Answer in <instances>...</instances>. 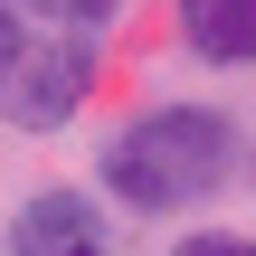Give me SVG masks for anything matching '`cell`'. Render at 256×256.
<instances>
[{"instance_id":"obj_7","label":"cell","mask_w":256,"mask_h":256,"mask_svg":"<svg viewBox=\"0 0 256 256\" xmlns=\"http://www.w3.org/2000/svg\"><path fill=\"white\" fill-rule=\"evenodd\" d=\"M19 48H28V19L0 0V86H10V66H19Z\"/></svg>"},{"instance_id":"obj_3","label":"cell","mask_w":256,"mask_h":256,"mask_svg":"<svg viewBox=\"0 0 256 256\" xmlns=\"http://www.w3.org/2000/svg\"><path fill=\"white\" fill-rule=\"evenodd\" d=\"M10 256H124V247H114V218H104L95 190L38 180V190L10 209Z\"/></svg>"},{"instance_id":"obj_1","label":"cell","mask_w":256,"mask_h":256,"mask_svg":"<svg viewBox=\"0 0 256 256\" xmlns=\"http://www.w3.org/2000/svg\"><path fill=\"white\" fill-rule=\"evenodd\" d=\"M247 171V124L209 95H171V104H133L124 124H104L95 142V190L124 218H190L209 209L228 180Z\"/></svg>"},{"instance_id":"obj_8","label":"cell","mask_w":256,"mask_h":256,"mask_svg":"<svg viewBox=\"0 0 256 256\" xmlns=\"http://www.w3.org/2000/svg\"><path fill=\"white\" fill-rule=\"evenodd\" d=\"M247 180H256V133H247Z\"/></svg>"},{"instance_id":"obj_6","label":"cell","mask_w":256,"mask_h":256,"mask_svg":"<svg viewBox=\"0 0 256 256\" xmlns=\"http://www.w3.org/2000/svg\"><path fill=\"white\" fill-rule=\"evenodd\" d=\"M171 256H256V228H218V218H209V228H180Z\"/></svg>"},{"instance_id":"obj_2","label":"cell","mask_w":256,"mask_h":256,"mask_svg":"<svg viewBox=\"0 0 256 256\" xmlns=\"http://www.w3.org/2000/svg\"><path fill=\"white\" fill-rule=\"evenodd\" d=\"M95 86H104V38L48 28V38L19 48V66H10V86H0V124H19V133H66V124L95 104Z\"/></svg>"},{"instance_id":"obj_4","label":"cell","mask_w":256,"mask_h":256,"mask_svg":"<svg viewBox=\"0 0 256 256\" xmlns=\"http://www.w3.org/2000/svg\"><path fill=\"white\" fill-rule=\"evenodd\" d=\"M171 28H180V57H200L218 76L256 66V0H171Z\"/></svg>"},{"instance_id":"obj_5","label":"cell","mask_w":256,"mask_h":256,"mask_svg":"<svg viewBox=\"0 0 256 256\" xmlns=\"http://www.w3.org/2000/svg\"><path fill=\"white\" fill-rule=\"evenodd\" d=\"M19 19H38V28H76V38H114V19L133 10V0H10Z\"/></svg>"}]
</instances>
